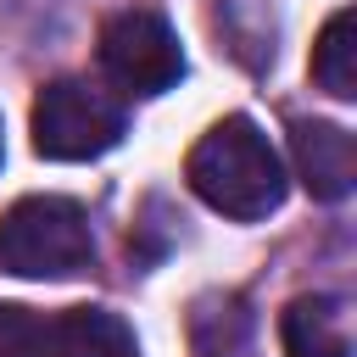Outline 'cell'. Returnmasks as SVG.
<instances>
[{"label": "cell", "mask_w": 357, "mask_h": 357, "mask_svg": "<svg viewBox=\"0 0 357 357\" xmlns=\"http://www.w3.org/2000/svg\"><path fill=\"white\" fill-rule=\"evenodd\" d=\"M290 156H296L301 184L318 201L351 195V184H357V139L340 123H318V117L312 123H296L290 128Z\"/></svg>", "instance_id": "5b68a950"}, {"label": "cell", "mask_w": 357, "mask_h": 357, "mask_svg": "<svg viewBox=\"0 0 357 357\" xmlns=\"http://www.w3.org/2000/svg\"><path fill=\"white\" fill-rule=\"evenodd\" d=\"M184 178H190V190H195L212 212H223V218H234V223H257V218L279 212L284 184H290L279 151L268 145V134H262L251 117H223V123H212V128L195 139V151H190V162H184Z\"/></svg>", "instance_id": "6da1fadb"}, {"label": "cell", "mask_w": 357, "mask_h": 357, "mask_svg": "<svg viewBox=\"0 0 357 357\" xmlns=\"http://www.w3.org/2000/svg\"><path fill=\"white\" fill-rule=\"evenodd\" d=\"M95 262L89 218L67 195H22L0 218V273L11 279H73Z\"/></svg>", "instance_id": "7a4b0ae2"}, {"label": "cell", "mask_w": 357, "mask_h": 357, "mask_svg": "<svg viewBox=\"0 0 357 357\" xmlns=\"http://www.w3.org/2000/svg\"><path fill=\"white\" fill-rule=\"evenodd\" d=\"M312 78H318V89H329L335 100H351V95H357V11H351V6H340V11L324 22V33H318V45H312Z\"/></svg>", "instance_id": "ba28073f"}, {"label": "cell", "mask_w": 357, "mask_h": 357, "mask_svg": "<svg viewBox=\"0 0 357 357\" xmlns=\"http://www.w3.org/2000/svg\"><path fill=\"white\" fill-rule=\"evenodd\" d=\"M123 139V106L84 84V78H56L33 100V151L50 162H89L106 156Z\"/></svg>", "instance_id": "3957f363"}, {"label": "cell", "mask_w": 357, "mask_h": 357, "mask_svg": "<svg viewBox=\"0 0 357 357\" xmlns=\"http://www.w3.org/2000/svg\"><path fill=\"white\" fill-rule=\"evenodd\" d=\"M56 357H139L134 329L106 307H67L50 318Z\"/></svg>", "instance_id": "52a82bcc"}, {"label": "cell", "mask_w": 357, "mask_h": 357, "mask_svg": "<svg viewBox=\"0 0 357 357\" xmlns=\"http://www.w3.org/2000/svg\"><path fill=\"white\" fill-rule=\"evenodd\" d=\"M0 357H56L50 318L33 312V307H11V301H0Z\"/></svg>", "instance_id": "9c48e42d"}, {"label": "cell", "mask_w": 357, "mask_h": 357, "mask_svg": "<svg viewBox=\"0 0 357 357\" xmlns=\"http://www.w3.org/2000/svg\"><path fill=\"white\" fill-rule=\"evenodd\" d=\"M284 357H351V329L335 296H296L279 318Z\"/></svg>", "instance_id": "8992f818"}, {"label": "cell", "mask_w": 357, "mask_h": 357, "mask_svg": "<svg viewBox=\"0 0 357 357\" xmlns=\"http://www.w3.org/2000/svg\"><path fill=\"white\" fill-rule=\"evenodd\" d=\"M100 67L123 95H162L184 78V50L167 17L134 6L100 28Z\"/></svg>", "instance_id": "277c9868"}]
</instances>
